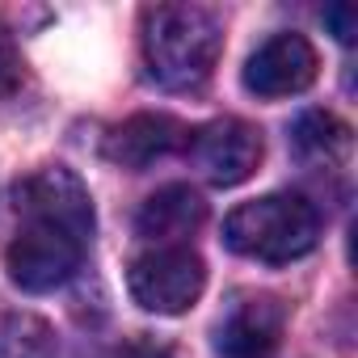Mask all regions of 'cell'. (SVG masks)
<instances>
[{
  "label": "cell",
  "instance_id": "6",
  "mask_svg": "<svg viewBox=\"0 0 358 358\" xmlns=\"http://www.w3.org/2000/svg\"><path fill=\"white\" fill-rule=\"evenodd\" d=\"M211 186H241L262 164V131L245 118H215L186 143Z\"/></svg>",
  "mask_w": 358,
  "mask_h": 358
},
{
  "label": "cell",
  "instance_id": "8",
  "mask_svg": "<svg viewBox=\"0 0 358 358\" xmlns=\"http://www.w3.org/2000/svg\"><path fill=\"white\" fill-rule=\"evenodd\" d=\"M282 337V308L278 299H245L228 312L215 333L220 358H270Z\"/></svg>",
  "mask_w": 358,
  "mask_h": 358
},
{
  "label": "cell",
  "instance_id": "7",
  "mask_svg": "<svg viewBox=\"0 0 358 358\" xmlns=\"http://www.w3.org/2000/svg\"><path fill=\"white\" fill-rule=\"evenodd\" d=\"M316 47L303 34H274L266 38L245 64V89L257 97H291L316 80Z\"/></svg>",
  "mask_w": 358,
  "mask_h": 358
},
{
  "label": "cell",
  "instance_id": "5",
  "mask_svg": "<svg viewBox=\"0 0 358 358\" xmlns=\"http://www.w3.org/2000/svg\"><path fill=\"white\" fill-rule=\"evenodd\" d=\"M17 215L68 228L80 241L93 236V199L80 186V177L68 173V169H59V164L30 173L26 182L17 186Z\"/></svg>",
  "mask_w": 358,
  "mask_h": 358
},
{
  "label": "cell",
  "instance_id": "11",
  "mask_svg": "<svg viewBox=\"0 0 358 358\" xmlns=\"http://www.w3.org/2000/svg\"><path fill=\"white\" fill-rule=\"evenodd\" d=\"M291 143H295V152H299L303 160H312V164H333V160L345 156V148H350V127H345L341 118L324 114V110H308V114L295 122Z\"/></svg>",
  "mask_w": 358,
  "mask_h": 358
},
{
  "label": "cell",
  "instance_id": "12",
  "mask_svg": "<svg viewBox=\"0 0 358 358\" xmlns=\"http://www.w3.org/2000/svg\"><path fill=\"white\" fill-rule=\"evenodd\" d=\"M5 358H55V337L38 316H13L5 324Z\"/></svg>",
  "mask_w": 358,
  "mask_h": 358
},
{
  "label": "cell",
  "instance_id": "14",
  "mask_svg": "<svg viewBox=\"0 0 358 358\" xmlns=\"http://www.w3.org/2000/svg\"><path fill=\"white\" fill-rule=\"evenodd\" d=\"M13 68H17V55H13V43H9V34L0 30V85H5L9 76H13Z\"/></svg>",
  "mask_w": 358,
  "mask_h": 358
},
{
  "label": "cell",
  "instance_id": "13",
  "mask_svg": "<svg viewBox=\"0 0 358 358\" xmlns=\"http://www.w3.org/2000/svg\"><path fill=\"white\" fill-rule=\"evenodd\" d=\"M324 26H333L337 43H354V38H358V13H354L350 5H333V9H324Z\"/></svg>",
  "mask_w": 358,
  "mask_h": 358
},
{
  "label": "cell",
  "instance_id": "1",
  "mask_svg": "<svg viewBox=\"0 0 358 358\" xmlns=\"http://www.w3.org/2000/svg\"><path fill=\"white\" fill-rule=\"evenodd\" d=\"M224 51L220 17L203 5H156L143 13V59L164 89H199Z\"/></svg>",
  "mask_w": 358,
  "mask_h": 358
},
{
  "label": "cell",
  "instance_id": "2",
  "mask_svg": "<svg viewBox=\"0 0 358 358\" xmlns=\"http://www.w3.org/2000/svg\"><path fill=\"white\" fill-rule=\"evenodd\" d=\"M316 236H320V215L303 194H266L236 207L224 220L228 249L266 266H282L312 253Z\"/></svg>",
  "mask_w": 358,
  "mask_h": 358
},
{
  "label": "cell",
  "instance_id": "3",
  "mask_svg": "<svg viewBox=\"0 0 358 358\" xmlns=\"http://www.w3.org/2000/svg\"><path fill=\"white\" fill-rule=\"evenodd\" d=\"M207 287V266L190 245H156L139 253L127 270V291L143 312L182 316L199 303Z\"/></svg>",
  "mask_w": 358,
  "mask_h": 358
},
{
  "label": "cell",
  "instance_id": "9",
  "mask_svg": "<svg viewBox=\"0 0 358 358\" xmlns=\"http://www.w3.org/2000/svg\"><path fill=\"white\" fill-rule=\"evenodd\" d=\"M186 143H190V131L177 118H169V114H135L122 127H114L106 152L122 169H148L152 160L186 148Z\"/></svg>",
  "mask_w": 358,
  "mask_h": 358
},
{
  "label": "cell",
  "instance_id": "4",
  "mask_svg": "<svg viewBox=\"0 0 358 358\" xmlns=\"http://www.w3.org/2000/svg\"><path fill=\"white\" fill-rule=\"evenodd\" d=\"M85 245L76 232L68 228H55V224H38V220H26V228L17 232V241L9 245V278L30 291V295H43V291H55L64 287L80 262H85Z\"/></svg>",
  "mask_w": 358,
  "mask_h": 358
},
{
  "label": "cell",
  "instance_id": "10",
  "mask_svg": "<svg viewBox=\"0 0 358 358\" xmlns=\"http://www.w3.org/2000/svg\"><path fill=\"white\" fill-rule=\"evenodd\" d=\"M203 220H207V203H203L199 190L164 186L139 207L135 228H139V236H148L156 245H182L186 236H194L203 228Z\"/></svg>",
  "mask_w": 358,
  "mask_h": 358
}]
</instances>
